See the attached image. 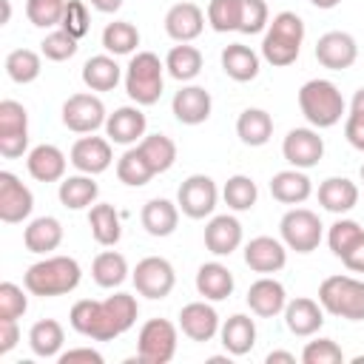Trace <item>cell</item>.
I'll return each mask as SVG.
<instances>
[{
	"label": "cell",
	"mask_w": 364,
	"mask_h": 364,
	"mask_svg": "<svg viewBox=\"0 0 364 364\" xmlns=\"http://www.w3.org/2000/svg\"><path fill=\"white\" fill-rule=\"evenodd\" d=\"M131 279H134L136 293L145 296V299H154V301L171 296V290L176 284L173 264L168 259H162V256H145L142 262H136Z\"/></svg>",
	"instance_id": "cell-11"
},
{
	"label": "cell",
	"mask_w": 364,
	"mask_h": 364,
	"mask_svg": "<svg viewBox=\"0 0 364 364\" xmlns=\"http://www.w3.org/2000/svg\"><path fill=\"white\" fill-rule=\"evenodd\" d=\"M63 31H68L71 37L82 40L91 28V17H88V6L82 0H65V11H63V23H60Z\"/></svg>",
	"instance_id": "cell-51"
},
{
	"label": "cell",
	"mask_w": 364,
	"mask_h": 364,
	"mask_svg": "<svg viewBox=\"0 0 364 364\" xmlns=\"http://www.w3.org/2000/svg\"><path fill=\"white\" fill-rule=\"evenodd\" d=\"M23 287L14 282L0 284V318H20L28 310V296L23 293Z\"/></svg>",
	"instance_id": "cell-53"
},
{
	"label": "cell",
	"mask_w": 364,
	"mask_h": 364,
	"mask_svg": "<svg viewBox=\"0 0 364 364\" xmlns=\"http://www.w3.org/2000/svg\"><path fill=\"white\" fill-rule=\"evenodd\" d=\"M205 17L208 14L196 3L182 0V3H176V6L168 9V14H165V31L176 43H191V40H196L202 34Z\"/></svg>",
	"instance_id": "cell-19"
},
{
	"label": "cell",
	"mask_w": 364,
	"mask_h": 364,
	"mask_svg": "<svg viewBox=\"0 0 364 364\" xmlns=\"http://www.w3.org/2000/svg\"><path fill=\"white\" fill-rule=\"evenodd\" d=\"M301 361L304 364H341L344 353L333 338H313V341L304 344Z\"/></svg>",
	"instance_id": "cell-50"
},
{
	"label": "cell",
	"mask_w": 364,
	"mask_h": 364,
	"mask_svg": "<svg viewBox=\"0 0 364 364\" xmlns=\"http://www.w3.org/2000/svg\"><path fill=\"white\" fill-rule=\"evenodd\" d=\"M119 80H122V68L108 54H97L82 65V82L91 91H114Z\"/></svg>",
	"instance_id": "cell-38"
},
{
	"label": "cell",
	"mask_w": 364,
	"mask_h": 364,
	"mask_svg": "<svg viewBox=\"0 0 364 364\" xmlns=\"http://www.w3.org/2000/svg\"><path fill=\"white\" fill-rule=\"evenodd\" d=\"M270 193H273V199L282 202V205H301V202L310 199L313 182H310V176H307L301 168H287V171L273 173V179H270Z\"/></svg>",
	"instance_id": "cell-26"
},
{
	"label": "cell",
	"mask_w": 364,
	"mask_h": 364,
	"mask_svg": "<svg viewBox=\"0 0 364 364\" xmlns=\"http://www.w3.org/2000/svg\"><path fill=\"white\" fill-rule=\"evenodd\" d=\"M321 219L307 208H290L279 222L282 242L296 253H313L321 242Z\"/></svg>",
	"instance_id": "cell-8"
},
{
	"label": "cell",
	"mask_w": 364,
	"mask_h": 364,
	"mask_svg": "<svg viewBox=\"0 0 364 364\" xmlns=\"http://www.w3.org/2000/svg\"><path fill=\"white\" fill-rule=\"evenodd\" d=\"M236 134L250 148L267 145L273 136V117L264 108H245L236 119Z\"/></svg>",
	"instance_id": "cell-37"
},
{
	"label": "cell",
	"mask_w": 364,
	"mask_h": 364,
	"mask_svg": "<svg viewBox=\"0 0 364 364\" xmlns=\"http://www.w3.org/2000/svg\"><path fill=\"white\" fill-rule=\"evenodd\" d=\"M88 228H91V236L97 239V245H102V247H114L119 242V236H122L119 213L108 202H94L91 205V210H88Z\"/></svg>",
	"instance_id": "cell-35"
},
{
	"label": "cell",
	"mask_w": 364,
	"mask_h": 364,
	"mask_svg": "<svg viewBox=\"0 0 364 364\" xmlns=\"http://www.w3.org/2000/svg\"><path fill=\"white\" fill-rule=\"evenodd\" d=\"M91 276H94V282H97L100 287H105V290L119 287V284L128 279V262H125V256L117 253V250H102V253H97L94 262H91Z\"/></svg>",
	"instance_id": "cell-41"
},
{
	"label": "cell",
	"mask_w": 364,
	"mask_h": 364,
	"mask_svg": "<svg viewBox=\"0 0 364 364\" xmlns=\"http://www.w3.org/2000/svg\"><path fill=\"white\" fill-rule=\"evenodd\" d=\"M242 245V225L230 213H219L205 225V247L213 256H230Z\"/></svg>",
	"instance_id": "cell-25"
},
{
	"label": "cell",
	"mask_w": 364,
	"mask_h": 364,
	"mask_svg": "<svg viewBox=\"0 0 364 364\" xmlns=\"http://www.w3.org/2000/svg\"><path fill=\"white\" fill-rule=\"evenodd\" d=\"M63 208L68 210H82L91 208L100 196V185L94 182L91 173H77V176H63L60 179V191H57Z\"/></svg>",
	"instance_id": "cell-34"
},
{
	"label": "cell",
	"mask_w": 364,
	"mask_h": 364,
	"mask_svg": "<svg viewBox=\"0 0 364 364\" xmlns=\"http://www.w3.org/2000/svg\"><path fill=\"white\" fill-rule=\"evenodd\" d=\"M34 210V193L14 176L11 171H0V219L6 225H17L28 219Z\"/></svg>",
	"instance_id": "cell-15"
},
{
	"label": "cell",
	"mask_w": 364,
	"mask_h": 364,
	"mask_svg": "<svg viewBox=\"0 0 364 364\" xmlns=\"http://www.w3.org/2000/svg\"><path fill=\"white\" fill-rule=\"evenodd\" d=\"M222 196H225V205H228L230 210H250V208L256 205V199H259V188H256V182H253L250 176L233 173V176L225 182Z\"/></svg>",
	"instance_id": "cell-45"
},
{
	"label": "cell",
	"mask_w": 364,
	"mask_h": 364,
	"mask_svg": "<svg viewBox=\"0 0 364 364\" xmlns=\"http://www.w3.org/2000/svg\"><path fill=\"white\" fill-rule=\"evenodd\" d=\"M57 361H60V364H80V361H85V364H102L105 358H102V353H97V350H91V347H74V350L60 353Z\"/></svg>",
	"instance_id": "cell-54"
},
{
	"label": "cell",
	"mask_w": 364,
	"mask_h": 364,
	"mask_svg": "<svg viewBox=\"0 0 364 364\" xmlns=\"http://www.w3.org/2000/svg\"><path fill=\"white\" fill-rule=\"evenodd\" d=\"M136 148L142 151V156L148 159L154 173H165L176 162V142L171 136H165V134H145L136 142Z\"/></svg>",
	"instance_id": "cell-40"
},
{
	"label": "cell",
	"mask_w": 364,
	"mask_h": 364,
	"mask_svg": "<svg viewBox=\"0 0 364 364\" xmlns=\"http://www.w3.org/2000/svg\"><path fill=\"white\" fill-rule=\"evenodd\" d=\"M270 23V11L264 0H242V17H239V31L242 34H259Z\"/></svg>",
	"instance_id": "cell-52"
},
{
	"label": "cell",
	"mask_w": 364,
	"mask_h": 364,
	"mask_svg": "<svg viewBox=\"0 0 364 364\" xmlns=\"http://www.w3.org/2000/svg\"><path fill=\"white\" fill-rule=\"evenodd\" d=\"M176 327L168 318H148L136 336V361L142 364H168L176 355Z\"/></svg>",
	"instance_id": "cell-7"
},
{
	"label": "cell",
	"mask_w": 364,
	"mask_h": 364,
	"mask_svg": "<svg viewBox=\"0 0 364 364\" xmlns=\"http://www.w3.org/2000/svg\"><path fill=\"white\" fill-rule=\"evenodd\" d=\"M219 313L205 301H191L179 310V330L191 338V341H210L219 333Z\"/></svg>",
	"instance_id": "cell-21"
},
{
	"label": "cell",
	"mask_w": 364,
	"mask_h": 364,
	"mask_svg": "<svg viewBox=\"0 0 364 364\" xmlns=\"http://www.w3.org/2000/svg\"><path fill=\"white\" fill-rule=\"evenodd\" d=\"M284 324H287V330L293 336H313L324 324V307L318 301H313V299L299 296V299L287 301V307H284Z\"/></svg>",
	"instance_id": "cell-27"
},
{
	"label": "cell",
	"mask_w": 364,
	"mask_h": 364,
	"mask_svg": "<svg viewBox=\"0 0 364 364\" xmlns=\"http://www.w3.org/2000/svg\"><path fill=\"white\" fill-rule=\"evenodd\" d=\"M216 199H219V191H216V182L208 173H191L176 191V205L191 219L210 216L213 208H216Z\"/></svg>",
	"instance_id": "cell-13"
},
{
	"label": "cell",
	"mask_w": 364,
	"mask_h": 364,
	"mask_svg": "<svg viewBox=\"0 0 364 364\" xmlns=\"http://www.w3.org/2000/svg\"><path fill=\"white\" fill-rule=\"evenodd\" d=\"M77 37H71L68 31H63V28H57V31H48L46 37H43V43H40V51H43V57L46 60H54V63H65V60H71L74 54H77Z\"/></svg>",
	"instance_id": "cell-48"
},
{
	"label": "cell",
	"mask_w": 364,
	"mask_h": 364,
	"mask_svg": "<svg viewBox=\"0 0 364 364\" xmlns=\"http://www.w3.org/2000/svg\"><path fill=\"white\" fill-rule=\"evenodd\" d=\"M301 43H304V20L296 11H279L264 28L262 57L276 68L293 65L301 54Z\"/></svg>",
	"instance_id": "cell-3"
},
{
	"label": "cell",
	"mask_w": 364,
	"mask_h": 364,
	"mask_svg": "<svg viewBox=\"0 0 364 364\" xmlns=\"http://www.w3.org/2000/svg\"><path fill=\"white\" fill-rule=\"evenodd\" d=\"M91 6H94L97 11H102V14H114V11L122 6V0H91Z\"/></svg>",
	"instance_id": "cell-57"
},
{
	"label": "cell",
	"mask_w": 364,
	"mask_h": 364,
	"mask_svg": "<svg viewBox=\"0 0 364 364\" xmlns=\"http://www.w3.org/2000/svg\"><path fill=\"white\" fill-rule=\"evenodd\" d=\"M233 273L222 262H205L196 270V290L208 301H222L233 293Z\"/></svg>",
	"instance_id": "cell-32"
},
{
	"label": "cell",
	"mask_w": 364,
	"mask_h": 364,
	"mask_svg": "<svg viewBox=\"0 0 364 364\" xmlns=\"http://www.w3.org/2000/svg\"><path fill=\"white\" fill-rule=\"evenodd\" d=\"M20 341V327L17 318H0V355L11 353Z\"/></svg>",
	"instance_id": "cell-55"
},
{
	"label": "cell",
	"mask_w": 364,
	"mask_h": 364,
	"mask_svg": "<svg viewBox=\"0 0 364 364\" xmlns=\"http://www.w3.org/2000/svg\"><path fill=\"white\" fill-rule=\"evenodd\" d=\"M264 361H267V364H296V355L287 353V350H270Z\"/></svg>",
	"instance_id": "cell-56"
},
{
	"label": "cell",
	"mask_w": 364,
	"mask_h": 364,
	"mask_svg": "<svg viewBox=\"0 0 364 364\" xmlns=\"http://www.w3.org/2000/svg\"><path fill=\"white\" fill-rule=\"evenodd\" d=\"M28 148V111L17 100L0 102V156L17 159Z\"/></svg>",
	"instance_id": "cell-9"
},
{
	"label": "cell",
	"mask_w": 364,
	"mask_h": 364,
	"mask_svg": "<svg viewBox=\"0 0 364 364\" xmlns=\"http://www.w3.org/2000/svg\"><path fill=\"white\" fill-rule=\"evenodd\" d=\"M165 88V63L154 51H136L125 68V94L136 105L159 102Z\"/></svg>",
	"instance_id": "cell-5"
},
{
	"label": "cell",
	"mask_w": 364,
	"mask_h": 364,
	"mask_svg": "<svg viewBox=\"0 0 364 364\" xmlns=\"http://www.w3.org/2000/svg\"><path fill=\"white\" fill-rule=\"evenodd\" d=\"M68 162L71 159H65V154L51 142H43V145L31 148L28 156H26V168H28L31 179H37V182H60L65 176Z\"/></svg>",
	"instance_id": "cell-24"
},
{
	"label": "cell",
	"mask_w": 364,
	"mask_h": 364,
	"mask_svg": "<svg viewBox=\"0 0 364 364\" xmlns=\"http://www.w3.org/2000/svg\"><path fill=\"white\" fill-rule=\"evenodd\" d=\"M108 119L105 114V105L97 94H71L65 102H63V125L74 134H94L97 128H102Z\"/></svg>",
	"instance_id": "cell-12"
},
{
	"label": "cell",
	"mask_w": 364,
	"mask_h": 364,
	"mask_svg": "<svg viewBox=\"0 0 364 364\" xmlns=\"http://www.w3.org/2000/svg\"><path fill=\"white\" fill-rule=\"evenodd\" d=\"M358 176H361V182H364V165H361V171H358Z\"/></svg>",
	"instance_id": "cell-60"
},
{
	"label": "cell",
	"mask_w": 364,
	"mask_h": 364,
	"mask_svg": "<svg viewBox=\"0 0 364 364\" xmlns=\"http://www.w3.org/2000/svg\"><path fill=\"white\" fill-rule=\"evenodd\" d=\"M219 338L230 355H247L256 347V321L245 313H233L219 327Z\"/></svg>",
	"instance_id": "cell-29"
},
{
	"label": "cell",
	"mask_w": 364,
	"mask_h": 364,
	"mask_svg": "<svg viewBox=\"0 0 364 364\" xmlns=\"http://www.w3.org/2000/svg\"><path fill=\"white\" fill-rule=\"evenodd\" d=\"M299 108L313 128H333L344 117V97L330 80H307L299 88Z\"/></svg>",
	"instance_id": "cell-4"
},
{
	"label": "cell",
	"mask_w": 364,
	"mask_h": 364,
	"mask_svg": "<svg viewBox=\"0 0 364 364\" xmlns=\"http://www.w3.org/2000/svg\"><path fill=\"white\" fill-rule=\"evenodd\" d=\"M358 202V185L347 176H327L318 185V205L330 213H347Z\"/></svg>",
	"instance_id": "cell-30"
},
{
	"label": "cell",
	"mask_w": 364,
	"mask_h": 364,
	"mask_svg": "<svg viewBox=\"0 0 364 364\" xmlns=\"http://www.w3.org/2000/svg\"><path fill=\"white\" fill-rule=\"evenodd\" d=\"M40 71H43V60H40L37 51H31V48H14V51H9V57H6V74H9L11 82L28 85V82H34L40 77Z\"/></svg>",
	"instance_id": "cell-44"
},
{
	"label": "cell",
	"mask_w": 364,
	"mask_h": 364,
	"mask_svg": "<svg viewBox=\"0 0 364 364\" xmlns=\"http://www.w3.org/2000/svg\"><path fill=\"white\" fill-rule=\"evenodd\" d=\"M242 17V0H210L208 3V23L213 31H239Z\"/></svg>",
	"instance_id": "cell-46"
},
{
	"label": "cell",
	"mask_w": 364,
	"mask_h": 364,
	"mask_svg": "<svg viewBox=\"0 0 364 364\" xmlns=\"http://www.w3.org/2000/svg\"><path fill=\"white\" fill-rule=\"evenodd\" d=\"M310 3H313L316 9H336L341 0H310Z\"/></svg>",
	"instance_id": "cell-58"
},
{
	"label": "cell",
	"mask_w": 364,
	"mask_h": 364,
	"mask_svg": "<svg viewBox=\"0 0 364 364\" xmlns=\"http://www.w3.org/2000/svg\"><path fill=\"white\" fill-rule=\"evenodd\" d=\"M222 71L236 82H250L259 74V54L245 43H230L222 48Z\"/></svg>",
	"instance_id": "cell-33"
},
{
	"label": "cell",
	"mask_w": 364,
	"mask_h": 364,
	"mask_svg": "<svg viewBox=\"0 0 364 364\" xmlns=\"http://www.w3.org/2000/svg\"><path fill=\"white\" fill-rule=\"evenodd\" d=\"M247 307H250L259 318H273V316L284 313V307H287L284 284L276 282V279H270V276L256 279V282L247 287Z\"/></svg>",
	"instance_id": "cell-23"
},
{
	"label": "cell",
	"mask_w": 364,
	"mask_h": 364,
	"mask_svg": "<svg viewBox=\"0 0 364 364\" xmlns=\"http://www.w3.org/2000/svg\"><path fill=\"white\" fill-rule=\"evenodd\" d=\"M139 222H142V228H145L151 236L165 239V236H171V233L176 230V225H179V205H173L171 199H162V196L148 199V202L142 205Z\"/></svg>",
	"instance_id": "cell-28"
},
{
	"label": "cell",
	"mask_w": 364,
	"mask_h": 364,
	"mask_svg": "<svg viewBox=\"0 0 364 364\" xmlns=\"http://www.w3.org/2000/svg\"><path fill=\"white\" fill-rule=\"evenodd\" d=\"M82 279V267L71 256H46L23 273V284L31 296L54 299L71 293Z\"/></svg>",
	"instance_id": "cell-2"
},
{
	"label": "cell",
	"mask_w": 364,
	"mask_h": 364,
	"mask_svg": "<svg viewBox=\"0 0 364 364\" xmlns=\"http://www.w3.org/2000/svg\"><path fill=\"white\" fill-rule=\"evenodd\" d=\"M358 57V43L347 31H327L316 43V60L330 68V71H344L355 63Z\"/></svg>",
	"instance_id": "cell-16"
},
{
	"label": "cell",
	"mask_w": 364,
	"mask_h": 364,
	"mask_svg": "<svg viewBox=\"0 0 364 364\" xmlns=\"http://www.w3.org/2000/svg\"><path fill=\"white\" fill-rule=\"evenodd\" d=\"M245 264L253 273H279L287 264V245L273 236H256L245 245Z\"/></svg>",
	"instance_id": "cell-18"
},
{
	"label": "cell",
	"mask_w": 364,
	"mask_h": 364,
	"mask_svg": "<svg viewBox=\"0 0 364 364\" xmlns=\"http://www.w3.org/2000/svg\"><path fill=\"white\" fill-rule=\"evenodd\" d=\"M327 245H330L333 256H338L344 262L347 270L364 273V228L355 219L333 222L330 233H327Z\"/></svg>",
	"instance_id": "cell-10"
},
{
	"label": "cell",
	"mask_w": 364,
	"mask_h": 364,
	"mask_svg": "<svg viewBox=\"0 0 364 364\" xmlns=\"http://www.w3.org/2000/svg\"><path fill=\"white\" fill-rule=\"evenodd\" d=\"M60 242H63V225H60V219H54V216H37V219H31V222L26 225V230H23V245H26V250L40 253V256L57 250Z\"/></svg>",
	"instance_id": "cell-31"
},
{
	"label": "cell",
	"mask_w": 364,
	"mask_h": 364,
	"mask_svg": "<svg viewBox=\"0 0 364 364\" xmlns=\"http://www.w3.org/2000/svg\"><path fill=\"white\" fill-rule=\"evenodd\" d=\"M117 176H119V182L128 185V188H142V185H148L156 173L151 171V165H148V159L142 156V151H139L136 145H131V148L117 159Z\"/></svg>",
	"instance_id": "cell-42"
},
{
	"label": "cell",
	"mask_w": 364,
	"mask_h": 364,
	"mask_svg": "<svg viewBox=\"0 0 364 364\" xmlns=\"http://www.w3.org/2000/svg\"><path fill=\"white\" fill-rule=\"evenodd\" d=\"M344 136L355 151H364V88L353 94L347 122H344Z\"/></svg>",
	"instance_id": "cell-49"
},
{
	"label": "cell",
	"mask_w": 364,
	"mask_h": 364,
	"mask_svg": "<svg viewBox=\"0 0 364 364\" xmlns=\"http://www.w3.org/2000/svg\"><path fill=\"white\" fill-rule=\"evenodd\" d=\"M210 91H205L202 85H182L171 100V111L182 125H202L210 117Z\"/></svg>",
	"instance_id": "cell-20"
},
{
	"label": "cell",
	"mask_w": 364,
	"mask_h": 364,
	"mask_svg": "<svg viewBox=\"0 0 364 364\" xmlns=\"http://www.w3.org/2000/svg\"><path fill=\"white\" fill-rule=\"evenodd\" d=\"M136 316H139L136 299L131 293H114L102 301L80 299L71 307L68 321L80 336H88L94 341H114L136 324Z\"/></svg>",
	"instance_id": "cell-1"
},
{
	"label": "cell",
	"mask_w": 364,
	"mask_h": 364,
	"mask_svg": "<svg viewBox=\"0 0 364 364\" xmlns=\"http://www.w3.org/2000/svg\"><path fill=\"white\" fill-rule=\"evenodd\" d=\"M139 46V31L134 23L128 20H114L102 28V48L114 57H122V54H134Z\"/></svg>",
	"instance_id": "cell-43"
},
{
	"label": "cell",
	"mask_w": 364,
	"mask_h": 364,
	"mask_svg": "<svg viewBox=\"0 0 364 364\" xmlns=\"http://www.w3.org/2000/svg\"><path fill=\"white\" fill-rule=\"evenodd\" d=\"M0 6H3V26L11 20V3L9 0H0Z\"/></svg>",
	"instance_id": "cell-59"
},
{
	"label": "cell",
	"mask_w": 364,
	"mask_h": 364,
	"mask_svg": "<svg viewBox=\"0 0 364 364\" xmlns=\"http://www.w3.org/2000/svg\"><path fill=\"white\" fill-rule=\"evenodd\" d=\"M71 165L80 171V173H102L111 168L114 162V154H111V139H102V136H80L74 145H71V154H68Z\"/></svg>",
	"instance_id": "cell-17"
},
{
	"label": "cell",
	"mask_w": 364,
	"mask_h": 364,
	"mask_svg": "<svg viewBox=\"0 0 364 364\" xmlns=\"http://www.w3.org/2000/svg\"><path fill=\"white\" fill-rule=\"evenodd\" d=\"M65 344V330L57 318H40L28 330V347L40 358H57Z\"/></svg>",
	"instance_id": "cell-36"
},
{
	"label": "cell",
	"mask_w": 364,
	"mask_h": 364,
	"mask_svg": "<svg viewBox=\"0 0 364 364\" xmlns=\"http://www.w3.org/2000/svg\"><path fill=\"white\" fill-rule=\"evenodd\" d=\"M202 51L196 48V46H188V43H179V46H173L171 51H168V57H165V71L173 77V80H179V82H191L193 77H199V71H202Z\"/></svg>",
	"instance_id": "cell-39"
},
{
	"label": "cell",
	"mask_w": 364,
	"mask_h": 364,
	"mask_svg": "<svg viewBox=\"0 0 364 364\" xmlns=\"http://www.w3.org/2000/svg\"><path fill=\"white\" fill-rule=\"evenodd\" d=\"M282 156L293 165V168H313L321 162L324 156V139L318 136L316 128H293L287 131L284 142H282Z\"/></svg>",
	"instance_id": "cell-14"
},
{
	"label": "cell",
	"mask_w": 364,
	"mask_h": 364,
	"mask_svg": "<svg viewBox=\"0 0 364 364\" xmlns=\"http://www.w3.org/2000/svg\"><path fill=\"white\" fill-rule=\"evenodd\" d=\"M318 304L324 313L347 318V321H364V282L353 276H327L318 284Z\"/></svg>",
	"instance_id": "cell-6"
},
{
	"label": "cell",
	"mask_w": 364,
	"mask_h": 364,
	"mask_svg": "<svg viewBox=\"0 0 364 364\" xmlns=\"http://www.w3.org/2000/svg\"><path fill=\"white\" fill-rule=\"evenodd\" d=\"M145 128H148V119L139 111V105H122L105 119V134L117 145H136L145 136Z\"/></svg>",
	"instance_id": "cell-22"
},
{
	"label": "cell",
	"mask_w": 364,
	"mask_h": 364,
	"mask_svg": "<svg viewBox=\"0 0 364 364\" xmlns=\"http://www.w3.org/2000/svg\"><path fill=\"white\" fill-rule=\"evenodd\" d=\"M65 0H26V17L37 28H54L63 23Z\"/></svg>",
	"instance_id": "cell-47"
}]
</instances>
